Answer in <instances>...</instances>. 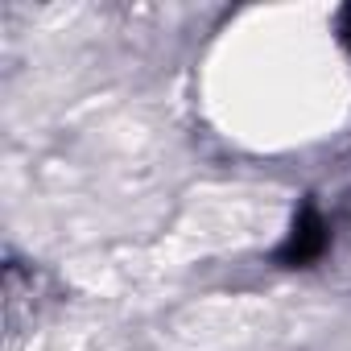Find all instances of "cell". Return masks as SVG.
<instances>
[{
	"label": "cell",
	"instance_id": "cell-2",
	"mask_svg": "<svg viewBox=\"0 0 351 351\" xmlns=\"http://www.w3.org/2000/svg\"><path fill=\"white\" fill-rule=\"evenodd\" d=\"M343 42L351 46V9H343Z\"/></svg>",
	"mask_w": 351,
	"mask_h": 351
},
{
	"label": "cell",
	"instance_id": "cell-1",
	"mask_svg": "<svg viewBox=\"0 0 351 351\" xmlns=\"http://www.w3.org/2000/svg\"><path fill=\"white\" fill-rule=\"evenodd\" d=\"M322 252H326V223H322V215L314 207H302L298 219H293V232H289V240L281 248V261L285 265H310Z\"/></svg>",
	"mask_w": 351,
	"mask_h": 351
}]
</instances>
